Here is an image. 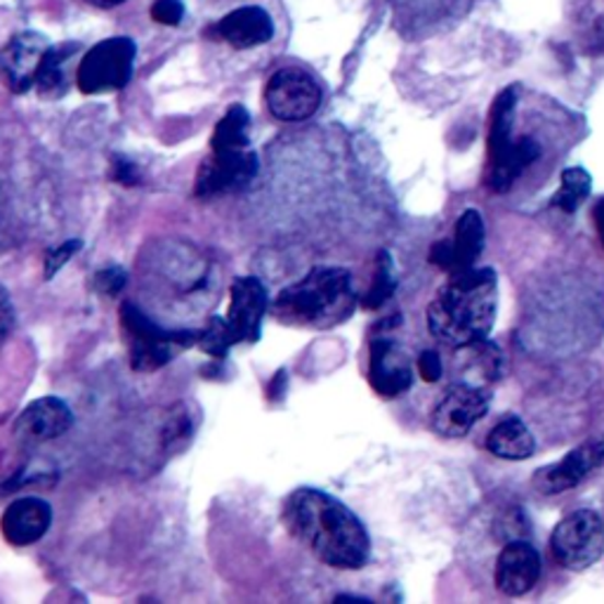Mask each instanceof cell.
<instances>
[{
  "mask_svg": "<svg viewBox=\"0 0 604 604\" xmlns=\"http://www.w3.org/2000/svg\"><path fill=\"white\" fill-rule=\"evenodd\" d=\"M352 275L345 267H316L283 289L271 312L283 324L328 328L342 324L355 312Z\"/></svg>",
  "mask_w": 604,
  "mask_h": 604,
  "instance_id": "3957f363",
  "label": "cell"
},
{
  "mask_svg": "<svg viewBox=\"0 0 604 604\" xmlns=\"http://www.w3.org/2000/svg\"><path fill=\"white\" fill-rule=\"evenodd\" d=\"M196 345L201 347V350L216 359H224L232 350V336L230 330H226V324L222 316H213V320L208 322V326L204 330H199V340Z\"/></svg>",
  "mask_w": 604,
  "mask_h": 604,
  "instance_id": "d4e9b609",
  "label": "cell"
},
{
  "mask_svg": "<svg viewBox=\"0 0 604 604\" xmlns=\"http://www.w3.org/2000/svg\"><path fill=\"white\" fill-rule=\"evenodd\" d=\"M53 48L50 40L36 32L12 36L0 50V79L14 95H24L36 85V76L45 55Z\"/></svg>",
  "mask_w": 604,
  "mask_h": 604,
  "instance_id": "7c38bea8",
  "label": "cell"
},
{
  "mask_svg": "<svg viewBox=\"0 0 604 604\" xmlns=\"http://www.w3.org/2000/svg\"><path fill=\"white\" fill-rule=\"evenodd\" d=\"M395 289H397V281H395V271H392L390 253L381 251V253H378V260H375L373 283H371L369 293L364 295V300H361V305H364V310L383 307L385 302L392 298V293H395Z\"/></svg>",
  "mask_w": 604,
  "mask_h": 604,
  "instance_id": "cb8c5ba5",
  "label": "cell"
},
{
  "mask_svg": "<svg viewBox=\"0 0 604 604\" xmlns=\"http://www.w3.org/2000/svg\"><path fill=\"white\" fill-rule=\"evenodd\" d=\"M112 179L124 187H138L142 183V173L138 163H132L128 156L116 154L112 159Z\"/></svg>",
  "mask_w": 604,
  "mask_h": 604,
  "instance_id": "83f0119b",
  "label": "cell"
},
{
  "mask_svg": "<svg viewBox=\"0 0 604 604\" xmlns=\"http://www.w3.org/2000/svg\"><path fill=\"white\" fill-rule=\"evenodd\" d=\"M595 226H597V234H600V241L604 246V199H600L595 206Z\"/></svg>",
  "mask_w": 604,
  "mask_h": 604,
  "instance_id": "836d02e7",
  "label": "cell"
},
{
  "mask_svg": "<svg viewBox=\"0 0 604 604\" xmlns=\"http://www.w3.org/2000/svg\"><path fill=\"white\" fill-rule=\"evenodd\" d=\"M602 463H604V434L569 451L562 461L541 467V471L534 475V487L543 496L565 493L573 487H579L583 479L591 477Z\"/></svg>",
  "mask_w": 604,
  "mask_h": 604,
  "instance_id": "8fae6325",
  "label": "cell"
},
{
  "mask_svg": "<svg viewBox=\"0 0 604 604\" xmlns=\"http://www.w3.org/2000/svg\"><path fill=\"white\" fill-rule=\"evenodd\" d=\"M248 128H251V114L241 104L226 109V114L220 118L216 126L213 140H210V151H236V149H248Z\"/></svg>",
  "mask_w": 604,
  "mask_h": 604,
  "instance_id": "7402d4cb",
  "label": "cell"
},
{
  "mask_svg": "<svg viewBox=\"0 0 604 604\" xmlns=\"http://www.w3.org/2000/svg\"><path fill=\"white\" fill-rule=\"evenodd\" d=\"M498 281L493 269L467 267L451 271L428 307L430 334L446 347H465L485 340L496 320Z\"/></svg>",
  "mask_w": 604,
  "mask_h": 604,
  "instance_id": "7a4b0ae2",
  "label": "cell"
},
{
  "mask_svg": "<svg viewBox=\"0 0 604 604\" xmlns=\"http://www.w3.org/2000/svg\"><path fill=\"white\" fill-rule=\"evenodd\" d=\"M453 271L475 267L481 248H485V220L475 208L465 210L456 222V236L451 241Z\"/></svg>",
  "mask_w": 604,
  "mask_h": 604,
  "instance_id": "ffe728a7",
  "label": "cell"
},
{
  "mask_svg": "<svg viewBox=\"0 0 604 604\" xmlns=\"http://www.w3.org/2000/svg\"><path fill=\"white\" fill-rule=\"evenodd\" d=\"M73 426V414L69 404L59 397H43L26 406L18 418V432L24 442H50L62 437Z\"/></svg>",
  "mask_w": 604,
  "mask_h": 604,
  "instance_id": "e0dca14e",
  "label": "cell"
},
{
  "mask_svg": "<svg viewBox=\"0 0 604 604\" xmlns=\"http://www.w3.org/2000/svg\"><path fill=\"white\" fill-rule=\"evenodd\" d=\"M81 241L79 239H71V241H65V244H59L55 248H50L48 253H45V279H53L57 271H62V267L73 258L76 253L81 251Z\"/></svg>",
  "mask_w": 604,
  "mask_h": 604,
  "instance_id": "484cf974",
  "label": "cell"
},
{
  "mask_svg": "<svg viewBox=\"0 0 604 604\" xmlns=\"http://www.w3.org/2000/svg\"><path fill=\"white\" fill-rule=\"evenodd\" d=\"M210 36H216L224 43H230L236 50H248L255 45H265L275 36V22L269 12L258 5L239 8L210 26Z\"/></svg>",
  "mask_w": 604,
  "mask_h": 604,
  "instance_id": "ac0fdd59",
  "label": "cell"
},
{
  "mask_svg": "<svg viewBox=\"0 0 604 604\" xmlns=\"http://www.w3.org/2000/svg\"><path fill=\"white\" fill-rule=\"evenodd\" d=\"M76 53H79V45L76 43H65L57 45V48H50L38 69L34 88L40 90L43 95H65L71 83V59L76 57Z\"/></svg>",
  "mask_w": 604,
  "mask_h": 604,
  "instance_id": "44dd1931",
  "label": "cell"
},
{
  "mask_svg": "<svg viewBox=\"0 0 604 604\" xmlns=\"http://www.w3.org/2000/svg\"><path fill=\"white\" fill-rule=\"evenodd\" d=\"M487 449L496 458L526 461L534 456L536 442L534 434L524 426V420H520L518 416H508L489 432Z\"/></svg>",
  "mask_w": 604,
  "mask_h": 604,
  "instance_id": "d6986e66",
  "label": "cell"
},
{
  "mask_svg": "<svg viewBox=\"0 0 604 604\" xmlns=\"http://www.w3.org/2000/svg\"><path fill=\"white\" fill-rule=\"evenodd\" d=\"M496 588L508 597L526 595L541 579V555L524 538H512L506 543L496 560Z\"/></svg>",
  "mask_w": 604,
  "mask_h": 604,
  "instance_id": "5bb4252c",
  "label": "cell"
},
{
  "mask_svg": "<svg viewBox=\"0 0 604 604\" xmlns=\"http://www.w3.org/2000/svg\"><path fill=\"white\" fill-rule=\"evenodd\" d=\"M489 411V392L471 383H453L437 402L432 411V430L446 437V440H458L475 428Z\"/></svg>",
  "mask_w": 604,
  "mask_h": 604,
  "instance_id": "30bf717a",
  "label": "cell"
},
{
  "mask_svg": "<svg viewBox=\"0 0 604 604\" xmlns=\"http://www.w3.org/2000/svg\"><path fill=\"white\" fill-rule=\"evenodd\" d=\"M593 179L583 169H567L560 177V189L553 196V206L565 210V213H573L579 206L591 196Z\"/></svg>",
  "mask_w": 604,
  "mask_h": 604,
  "instance_id": "603a6c76",
  "label": "cell"
},
{
  "mask_svg": "<svg viewBox=\"0 0 604 604\" xmlns=\"http://www.w3.org/2000/svg\"><path fill=\"white\" fill-rule=\"evenodd\" d=\"M518 88L510 85L496 97L489 126V159H487V187L503 194L512 183L541 156V144L532 138H512V120H515Z\"/></svg>",
  "mask_w": 604,
  "mask_h": 604,
  "instance_id": "277c9868",
  "label": "cell"
},
{
  "mask_svg": "<svg viewBox=\"0 0 604 604\" xmlns=\"http://www.w3.org/2000/svg\"><path fill=\"white\" fill-rule=\"evenodd\" d=\"M283 522L328 567L361 569L371 557L367 526L338 498L322 489H295L283 503Z\"/></svg>",
  "mask_w": 604,
  "mask_h": 604,
  "instance_id": "6da1fadb",
  "label": "cell"
},
{
  "mask_svg": "<svg viewBox=\"0 0 604 604\" xmlns=\"http://www.w3.org/2000/svg\"><path fill=\"white\" fill-rule=\"evenodd\" d=\"M258 154L251 151V147L236 151H210V156L196 173L194 194L199 199H213V196L244 189L258 175Z\"/></svg>",
  "mask_w": 604,
  "mask_h": 604,
  "instance_id": "9c48e42d",
  "label": "cell"
},
{
  "mask_svg": "<svg viewBox=\"0 0 604 604\" xmlns=\"http://www.w3.org/2000/svg\"><path fill=\"white\" fill-rule=\"evenodd\" d=\"M14 328V305L5 286H0V342H5Z\"/></svg>",
  "mask_w": 604,
  "mask_h": 604,
  "instance_id": "4dcf8cb0",
  "label": "cell"
},
{
  "mask_svg": "<svg viewBox=\"0 0 604 604\" xmlns=\"http://www.w3.org/2000/svg\"><path fill=\"white\" fill-rule=\"evenodd\" d=\"M185 18V5L183 0H156L151 5V20L163 24V26H177Z\"/></svg>",
  "mask_w": 604,
  "mask_h": 604,
  "instance_id": "f1b7e54d",
  "label": "cell"
},
{
  "mask_svg": "<svg viewBox=\"0 0 604 604\" xmlns=\"http://www.w3.org/2000/svg\"><path fill=\"white\" fill-rule=\"evenodd\" d=\"M553 557L565 569L583 571L604 553V520L595 510H577L557 522L550 536Z\"/></svg>",
  "mask_w": 604,
  "mask_h": 604,
  "instance_id": "52a82bcc",
  "label": "cell"
},
{
  "mask_svg": "<svg viewBox=\"0 0 604 604\" xmlns=\"http://www.w3.org/2000/svg\"><path fill=\"white\" fill-rule=\"evenodd\" d=\"M128 281V275H126V269H120V267H104L100 269L95 279H93V286L104 293V295H109V298H116L120 291H124V286Z\"/></svg>",
  "mask_w": 604,
  "mask_h": 604,
  "instance_id": "4316f807",
  "label": "cell"
},
{
  "mask_svg": "<svg viewBox=\"0 0 604 604\" xmlns=\"http://www.w3.org/2000/svg\"><path fill=\"white\" fill-rule=\"evenodd\" d=\"M53 524V508L48 501H43L38 496H26L14 501L3 520H0V528L10 546H32V543L40 541Z\"/></svg>",
  "mask_w": 604,
  "mask_h": 604,
  "instance_id": "2e32d148",
  "label": "cell"
},
{
  "mask_svg": "<svg viewBox=\"0 0 604 604\" xmlns=\"http://www.w3.org/2000/svg\"><path fill=\"white\" fill-rule=\"evenodd\" d=\"M120 324H124L130 342V367L140 373L159 371L169 361H173L179 350H185V347H191L199 340V330L163 328L154 320H149L132 302L120 305Z\"/></svg>",
  "mask_w": 604,
  "mask_h": 604,
  "instance_id": "5b68a950",
  "label": "cell"
},
{
  "mask_svg": "<svg viewBox=\"0 0 604 604\" xmlns=\"http://www.w3.org/2000/svg\"><path fill=\"white\" fill-rule=\"evenodd\" d=\"M369 383L381 397H399L414 383L409 359L404 357L399 345L387 338H375L371 342L369 359Z\"/></svg>",
  "mask_w": 604,
  "mask_h": 604,
  "instance_id": "9a60e30c",
  "label": "cell"
},
{
  "mask_svg": "<svg viewBox=\"0 0 604 604\" xmlns=\"http://www.w3.org/2000/svg\"><path fill=\"white\" fill-rule=\"evenodd\" d=\"M12 232H14L12 213H10V208L3 199V194H0V244H8V239H10Z\"/></svg>",
  "mask_w": 604,
  "mask_h": 604,
  "instance_id": "d6a6232c",
  "label": "cell"
},
{
  "mask_svg": "<svg viewBox=\"0 0 604 604\" xmlns=\"http://www.w3.org/2000/svg\"><path fill=\"white\" fill-rule=\"evenodd\" d=\"M418 373H420V378H422V381H426V383H437V381H440L442 373H444V367H442L440 355L432 352V350L422 352V355L418 357Z\"/></svg>",
  "mask_w": 604,
  "mask_h": 604,
  "instance_id": "f546056e",
  "label": "cell"
},
{
  "mask_svg": "<svg viewBox=\"0 0 604 604\" xmlns=\"http://www.w3.org/2000/svg\"><path fill=\"white\" fill-rule=\"evenodd\" d=\"M430 263L437 265L444 271H453V248H451V241H437V244L432 246L430 251Z\"/></svg>",
  "mask_w": 604,
  "mask_h": 604,
  "instance_id": "1f68e13d",
  "label": "cell"
},
{
  "mask_svg": "<svg viewBox=\"0 0 604 604\" xmlns=\"http://www.w3.org/2000/svg\"><path fill=\"white\" fill-rule=\"evenodd\" d=\"M269 307L267 291L255 277H241L232 283L230 312L224 316L232 342H258L265 312Z\"/></svg>",
  "mask_w": 604,
  "mask_h": 604,
  "instance_id": "4fadbf2b",
  "label": "cell"
},
{
  "mask_svg": "<svg viewBox=\"0 0 604 604\" xmlns=\"http://www.w3.org/2000/svg\"><path fill=\"white\" fill-rule=\"evenodd\" d=\"M269 114L283 124H300L322 107V88L307 71L286 67L271 76L265 88Z\"/></svg>",
  "mask_w": 604,
  "mask_h": 604,
  "instance_id": "ba28073f",
  "label": "cell"
},
{
  "mask_svg": "<svg viewBox=\"0 0 604 604\" xmlns=\"http://www.w3.org/2000/svg\"><path fill=\"white\" fill-rule=\"evenodd\" d=\"M88 3L95 8H116L120 3H126V0H88Z\"/></svg>",
  "mask_w": 604,
  "mask_h": 604,
  "instance_id": "e575fe53",
  "label": "cell"
},
{
  "mask_svg": "<svg viewBox=\"0 0 604 604\" xmlns=\"http://www.w3.org/2000/svg\"><path fill=\"white\" fill-rule=\"evenodd\" d=\"M135 55H138V48L126 36L97 43L83 55L79 69H76V85L83 95H100L126 88L132 79Z\"/></svg>",
  "mask_w": 604,
  "mask_h": 604,
  "instance_id": "8992f818",
  "label": "cell"
}]
</instances>
